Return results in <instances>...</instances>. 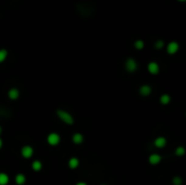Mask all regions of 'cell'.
<instances>
[{
	"instance_id": "6da1fadb",
	"label": "cell",
	"mask_w": 186,
	"mask_h": 185,
	"mask_svg": "<svg viewBox=\"0 0 186 185\" xmlns=\"http://www.w3.org/2000/svg\"><path fill=\"white\" fill-rule=\"evenodd\" d=\"M57 115L60 118V120L63 121L64 123L69 125H72L74 123V119L69 112L64 111V110H57Z\"/></svg>"
},
{
	"instance_id": "7a4b0ae2",
	"label": "cell",
	"mask_w": 186,
	"mask_h": 185,
	"mask_svg": "<svg viewBox=\"0 0 186 185\" xmlns=\"http://www.w3.org/2000/svg\"><path fill=\"white\" fill-rule=\"evenodd\" d=\"M60 141H61V138H60L59 134H57V133H50L49 135H48V137H47V142H48V144L51 145V146L58 145V144L60 143Z\"/></svg>"
},
{
	"instance_id": "3957f363",
	"label": "cell",
	"mask_w": 186,
	"mask_h": 185,
	"mask_svg": "<svg viewBox=\"0 0 186 185\" xmlns=\"http://www.w3.org/2000/svg\"><path fill=\"white\" fill-rule=\"evenodd\" d=\"M125 68H126V70L129 71V72H134V71H136V69H137V62L134 60V59H131V58H129V60L126 61V63H125Z\"/></svg>"
},
{
	"instance_id": "277c9868",
	"label": "cell",
	"mask_w": 186,
	"mask_h": 185,
	"mask_svg": "<svg viewBox=\"0 0 186 185\" xmlns=\"http://www.w3.org/2000/svg\"><path fill=\"white\" fill-rule=\"evenodd\" d=\"M21 154H22V156L24 157V158H31L32 156H33L34 154V149L32 148L31 146H24L23 148L21 149Z\"/></svg>"
},
{
	"instance_id": "5b68a950",
	"label": "cell",
	"mask_w": 186,
	"mask_h": 185,
	"mask_svg": "<svg viewBox=\"0 0 186 185\" xmlns=\"http://www.w3.org/2000/svg\"><path fill=\"white\" fill-rule=\"evenodd\" d=\"M165 144H167V139L162 136L160 137H157L155 141V146L158 147V148H162V147L165 146Z\"/></svg>"
},
{
	"instance_id": "8992f818",
	"label": "cell",
	"mask_w": 186,
	"mask_h": 185,
	"mask_svg": "<svg viewBox=\"0 0 186 185\" xmlns=\"http://www.w3.org/2000/svg\"><path fill=\"white\" fill-rule=\"evenodd\" d=\"M178 50V44L175 42H172L169 44L168 46V52L170 53V55H173V53H175L176 51Z\"/></svg>"
},
{
	"instance_id": "52a82bcc",
	"label": "cell",
	"mask_w": 186,
	"mask_h": 185,
	"mask_svg": "<svg viewBox=\"0 0 186 185\" xmlns=\"http://www.w3.org/2000/svg\"><path fill=\"white\" fill-rule=\"evenodd\" d=\"M148 71H149L151 74H157L159 72V65L156 62H150L148 64Z\"/></svg>"
},
{
	"instance_id": "ba28073f",
	"label": "cell",
	"mask_w": 186,
	"mask_h": 185,
	"mask_svg": "<svg viewBox=\"0 0 186 185\" xmlns=\"http://www.w3.org/2000/svg\"><path fill=\"white\" fill-rule=\"evenodd\" d=\"M8 96H9V98L12 99V100H15V99H18L19 96H20V91H19V89H16V88H11L8 93Z\"/></svg>"
},
{
	"instance_id": "9c48e42d",
	"label": "cell",
	"mask_w": 186,
	"mask_h": 185,
	"mask_svg": "<svg viewBox=\"0 0 186 185\" xmlns=\"http://www.w3.org/2000/svg\"><path fill=\"white\" fill-rule=\"evenodd\" d=\"M161 161V156L158 154H153L149 156V162L151 164H158Z\"/></svg>"
},
{
	"instance_id": "30bf717a",
	"label": "cell",
	"mask_w": 186,
	"mask_h": 185,
	"mask_svg": "<svg viewBox=\"0 0 186 185\" xmlns=\"http://www.w3.org/2000/svg\"><path fill=\"white\" fill-rule=\"evenodd\" d=\"M140 93L143 96H148V95L151 93V87L148 86V85H143L140 88Z\"/></svg>"
},
{
	"instance_id": "8fae6325",
	"label": "cell",
	"mask_w": 186,
	"mask_h": 185,
	"mask_svg": "<svg viewBox=\"0 0 186 185\" xmlns=\"http://www.w3.org/2000/svg\"><path fill=\"white\" fill-rule=\"evenodd\" d=\"M78 164H80V160H78V158H75V157H73V158H71V159L69 160V167H70L71 169H76V168L78 167Z\"/></svg>"
},
{
	"instance_id": "7c38bea8",
	"label": "cell",
	"mask_w": 186,
	"mask_h": 185,
	"mask_svg": "<svg viewBox=\"0 0 186 185\" xmlns=\"http://www.w3.org/2000/svg\"><path fill=\"white\" fill-rule=\"evenodd\" d=\"M72 141L74 144H82L83 141H84V137H83L82 134L80 133H75L72 137Z\"/></svg>"
},
{
	"instance_id": "4fadbf2b",
	"label": "cell",
	"mask_w": 186,
	"mask_h": 185,
	"mask_svg": "<svg viewBox=\"0 0 186 185\" xmlns=\"http://www.w3.org/2000/svg\"><path fill=\"white\" fill-rule=\"evenodd\" d=\"M25 181H26V177H25V175L24 174H18L15 176V182H16V184H19V185H23L24 183H25Z\"/></svg>"
},
{
	"instance_id": "5bb4252c",
	"label": "cell",
	"mask_w": 186,
	"mask_h": 185,
	"mask_svg": "<svg viewBox=\"0 0 186 185\" xmlns=\"http://www.w3.org/2000/svg\"><path fill=\"white\" fill-rule=\"evenodd\" d=\"M9 182V176L5 173H0V185H7Z\"/></svg>"
},
{
	"instance_id": "9a60e30c",
	"label": "cell",
	"mask_w": 186,
	"mask_h": 185,
	"mask_svg": "<svg viewBox=\"0 0 186 185\" xmlns=\"http://www.w3.org/2000/svg\"><path fill=\"white\" fill-rule=\"evenodd\" d=\"M170 100H171V97L167 94L162 95V96L160 97V102L162 104H168L169 102H170Z\"/></svg>"
},
{
	"instance_id": "2e32d148",
	"label": "cell",
	"mask_w": 186,
	"mask_h": 185,
	"mask_svg": "<svg viewBox=\"0 0 186 185\" xmlns=\"http://www.w3.org/2000/svg\"><path fill=\"white\" fill-rule=\"evenodd\" d=\"M32 167H33V170H35V171H39V170H41L43 164H41L40 161L36 160V161H34L33 163H32Z\"/></svg>"
},
{
	"instance_id": "e0dca14e",
	"label": "cell",
	"mask_w": 186,
	"mask_h": 185,
	"mask_svg": "<svg viewBox=\"0 0 186 185\" xmlns=\"http://www.w3.org/2000/svg\"><path fill=\"white\" fill-rule=\"evenodd\" d=\"M7 55H8L7 50H5V49H1V50H0V62H3V61L5 60V58H7Z\"/></svg>"
},
{
	"instance_id": "ac0fdd59",
	"label": "cell",
	"mask_w": 186,
	"mask_h": 185,
	"mask_svg": "<svg viewBox=\"0 0 186 185\" xmlns=\"http://www.w3.org/2000/svg\"><path fill=\"white\" fill-rule=\"evenodd\" d=\"M184 152H185V149H184V147H177L175 150V154L177 155V156H182V155H184Z\"/></svg>"
},
{
	"instance_id": "d6986e66",
	"label": "cell",
	"mask_w": 186,
	"mask_h": 185,
	"mask_svg": "<svg viewBox=\"0 0 186 185\" xmlns=\"http://www.w3.org/2000/svg\"><path fill=\"white\" fill-rule=\"evenodd\" d=\"M135 47H136L137 49H143V47H144L143 40H136V42H135Z\"/></svg>"
},
{
	"instance_id": "ffe728a7",
	"label": "cell",
	"mask_w": 186,
	"mask_h": 185,
	"mask_svg": "<svg viewBox=\"0 0 186 185\" xmlns=\"http://www.w3.org/2000/svg\"><path fill=\"white\" fill-rule=\"evenodd\" d=\"M173 184L174 185H181L182 184V180H181V177H174L173 179Z\"/></svg>"
},
{
	"instance_id": "44dd1931",
	"label": "cell",
	"mask_w": 186,
	"mask_h": 185,
	"mask_svg": "<svg viewBox=\"0 0 186 185\" xmlns=\"http://www.w3.org/2000/svg\"><path fill=\"white\" fill-rule=\"evenodd\" d=\"M162 46H163L162 40H159V42H157V44H156V47L157 48H162Z\"/></svg>"
},
{
	"instance_id": "7402d4cb",
	"label": "cell",
	"mask_w": 186,
	"mask_h": 185,
	"mask_svg": "<svg viewBox=\"0 0 186 185\" xmlns=\"http://www.w3.org/2000/svg\"><path fill=\"white\" fill-rule=\"evenodd\" d=\"M76 185H87L86 183H84V182H80V183H78Z\"/></svg>"
},
{
	"instance_id": "603a6c76",
	"label": "cell",
	"mask_w": 186,
	"mask_h": 185,
	"mask_svg": "<svg viewBox=\"0 0 186 185\" xmlns=\"http://www.w3.org/2000/svg\"><path fill=\"white\" fill-rule=\"evenodd\" d=\"M1 147H2V139L0 138V148H1Z\"/></svg>"
},
{
	"instance_id": "cb8c5ba5",
	"label": "cell",
	"mask_w": 186,
	"mask_h": 185,
	"mask_svg": "<svg viewBox=\"0 0 186 185\" xmlns=\"http://www.w3.org/2000/svg\"><path fill=\"white\" fill-rule=\"evenodd\" d=\"M1 132H2V128H1V126H0V134H1Z\"/></svg>"
},
{
	"instance_id": "d4e9b609",
	"label": "cell",
	"mask_w": 186,
	"mask_h": 185,
	"mask_svg": "<svg viewBox=\"0 0 186 185\" xmlns=\"http://www.w3.org/2000/svg\"><path fill=\"white\" fill-rule=\"evenodd\" d=\"M180 1H185V0H180Z\"/></svg>"
},
{
	"instance_id": "484cf974",
	"label": "cell",
	"mask_w": 186,
	"mask_h": 185,
	"mask_svg": "<svg viewBox=\"0 0 186 185\" xmlns=\"http://www.w3.org/2000/svg\"><path fill=\"white\" fill-rule=\"evenodd\" d=\"M102 185H105V184H102Z\"/></svg>"
}]
</instances>
